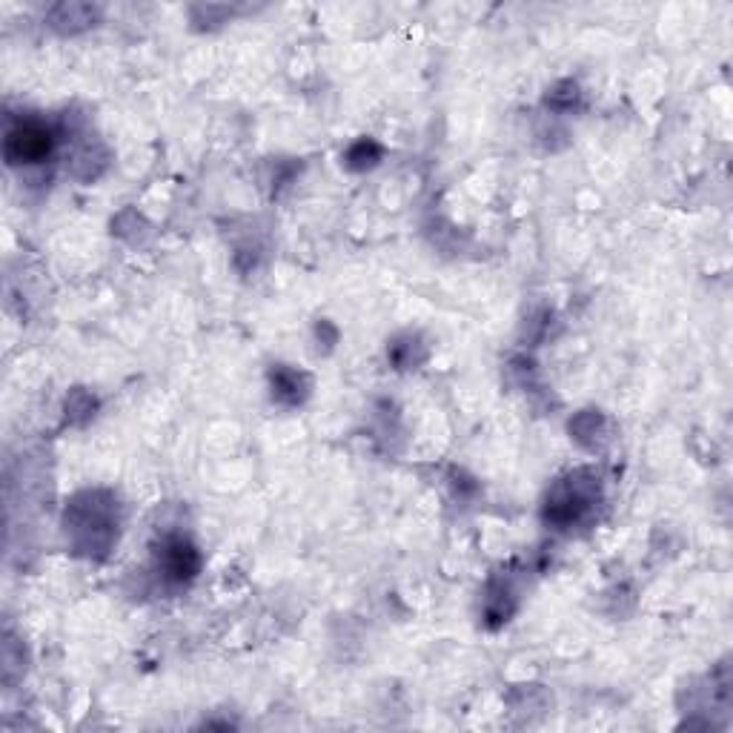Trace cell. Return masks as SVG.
<instances>
[{
    "mask_svg": "<svg viewBox=\"0 0 733 733\" xmlns=\"http://www.w3.org/2000/svg\"><path fill=\"white\" fill-rule=\"evenodd\" d=\"M52 138L41 124H23L6 138V158L12 164H38L49 155Z\"/></svg>",
    "mask_w": 733,
    "mask_h": 733,
    "instance_id": "obj_1",
    "label": "cell"
},
{
    "mask_svg": "<svg viewBox=\"0 0 733 733\" xmlns=\"http://www.w3.org/2000/svg\"><path fill=\"white\" fill-rule=\"evenodd\" d=\"M164 565L172 579H189L198 570V556L187 542H169L164 553Z\"/></svg>",
    "mask_w": 733,
    "mask_h": 733,
    "instance_id": "obj_2",
    "label": "cell"
}]
</instances>
